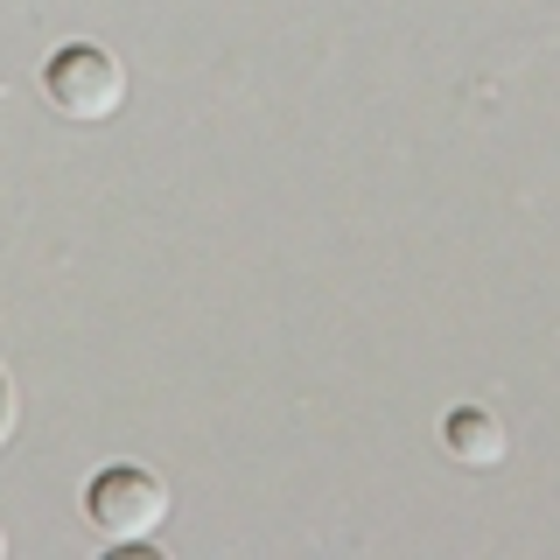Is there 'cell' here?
<instances>
[{"label":"cell","instance_id":"1","mask_svg":"<svg viewBox=\"0 0 560 560\" xmlns=\"http://www.w3.org/2000/svg\"><path fill=\"white\" fill-rule=\"evenodd\" d=\"M43 98L78 127H98V119H113L127 105V63L105 43H63L43 63Z\"/></svg>","mask_w":560,"mask_h":560},{"label":"cell","instance_id":"2","mask_svg":"<svg viewBox=\"0 0 560 560\" xmlns=\"http://www.w3.org/2000/svg\"><path fill=\"white\" fill-rule=\"evenodd\" d=\"M84 518H92V533H105L113 547H140V539H154V525L168 518V483L140 463H113L84 483Z\"/></svg>","mask_w":560,"mask_h":560},{"label":"cell","instance_id":"3","mask_svg":"<svg viewBox=\"0 0 560 560\" xmlns=\"http://www.w3.org/2000/svg\"><path fill=\"white\" fill-rule=\"evenodd\" d=\"M442 448H448L463 469H498L512 442H504V420L490 413V407H455V413L442 420Z\"/></svg>","mask_w":560,"mask_h":560},{"label":"cell","instance_id":"4","mask_svg":"<svg viewBox=\"0 0 560 560\" xmlns=\"http://www.w3.org/2000/svg\"><path fill=\"white\" fill-rule=\"evenodd\" d=\"M14 420H22V407H14V378L0 372V448L14 442Z\"/></svg>","mask_w":560,"mask_h":560},{"label":"cell","instance_id":"5","mask_svg":"<svg viewBox=\"0 0 560 560\" xmlns=\"http://www.w3.org/2000/svg\"><path fill=\"white\" fill-rule=\"evenodd\" d=\"M0 553H8V533H0Z\"/></svg>","mask_w":560,"mask_h":560}]
</instances>
